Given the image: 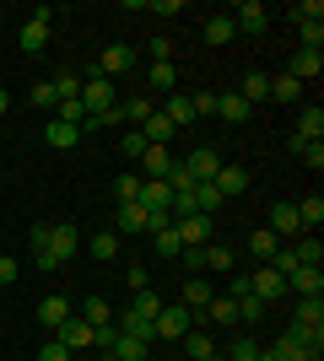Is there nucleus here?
Listing matches in <instances>:
<instances>
[{
  "instance_id": "nucleus-8",
  "label": "nucleus",
  "mask_w": 324,
  "mask_h": 361,
  "mask_svg": "<svg viewBox=\"0 0 324 361\" xmlns=\"http://www.w3.org/2000/svg\"><path fill=\"white\" fill-rule=\"evenodd\" d=\"M270 232H276V238H303V221H297V205L292 200H276V205H270Z\"/></svg>"
},
{
  "instance_id": "nucleus-7",
  "label": "nucleus",
  "mask_w": 324,
  "mask_h": 361,
  "mask_svg": "<svg viewBox=\"0 0 324 361\" xmlns=\"http://www.w3.org/2000/svg\"><path fill=\"white\" fill-rule=\"evenodd\" d=\"M216 167H222V151H216V146H195V151L184 157V173H189L195 183H211Z\"/></svg>"
},
{
  "instance_id": "nucleus-9",
  "label": "nucleus",
  "mask_w": 324,
  "mask_h": 361,
  "mask_svg": "<svg viewBox=\"0 0 324 361\" xmlns=\"http://www.w3.org/2000/svg\"><path fill=\"white\" fill-rule=\"evenodd\" d=\"M287 291H297V297H324V270L319 264H297V270L287 275Z\"/></svg>"
},
{
  "instance_id": "nucleus-14",
  "label": "nucleus",
  "mask_w": 324,
  "mask_h": 361,
  "mask_svg": "<svg viewBox=\"0 0 324 361\" xmlns=\"http://www.w3.org/2000/svg\"><path fill=\"white\" fill-rule=\"evenodd\" d=\"M179 226V243L184 248H205L211 243V216H184V221H173Z\"/></svg>"
},
{
  "instance_id": "nucleus-17",
  "label": "nucleus",
  "mask_w": 324,
  "mask_h": 361,
  "mask_svg": "<svg viewBox=\"0 0 324 361\" xmlns=\"http://www.w3.org/2000/svg\"><path fill=\"white\" fill-rule=\"evenodd\" d=\"M136 205H146V211H168V205H173L168 178H140V200H136Z\"/></svg>"
},
{
  "instance_id": "nucleus-37",
  "label": "nucleus",
  "mask_w": 324,
  "mask_h": 361,
  "mask_svg": "<svg viewBox=\"0 0 324 361\" xmlns=\"http://www.w3.org/2000/svg\"><path fill=\"white\" fill-rule=\"evenodd\" d=\"M184 356H189V361H200V356H216L211 334H205V329H189V334H184Z\"/></svg>"
},
{
  "instance_id": "nucleus-12",
  "label": "nucleus",
  "mask_w": 324,
  "mask_h": 361,
  "mask_svg": "<svg viewBox=\"0 0 324 361\" xmlns=\"http://www.w3.org/2000/svg\"><path fill=\"white\" fill-rule=\"evenodd\" d=\"M65 318H71V297H60V291H49V297L38 302V324H44V329L54 334V329L65 324Z\"/></svg>"
},
{
  "instance_id": "nucleus-29",
  "label": "nucleus",
  "mask_w": 324,
  "mask_h": 361,
  "mask_svg": "<svg viewBox=\"0 0 324 361\" xmlns=\"http://www.w3.org/2000/svg\"><path fill=\"white\" fill-rule=\"evenodd\" d=\"M232 264H238V248H232V243H205V270L232 275Z\"/></svg>"
},
{
  "instance_id": "nucleus-16",
  "label": "nucleus",
  "mask_w": 324,
  "mask_h": 361,
  "mask_svg": "<svg viewBox=\"0 0 324 361\" xmlns=\"http://www.w3.org/2000/svg\"><path fill=\"white\" fill-rule=\"evenodd\" d=\"M103 350H108V361H146V345H140L136 334H119V329L108 334Z\"/></svg>"
},
{
  "instance_id": "nucleus-31",
  "label": "nucleus",
  "mask_w": 324,
  "mask_h": 361,
  "mask_svg": "<svg viewBox=\"0 0 324 361\" xmlns=\"http://www.w3.org/2000/svg\"><path fill=\"white\" fill-rule=\"evenodd\" d=\"M270 97H276V103H303V81H292L287 71L270 75Z\"/></svg>"
},
{
  "instance_id": "nucleus-6",
  "label": "nucleus",
  "mask_w": 324,
  "mask_h": 361,
  "mask_svg": "<svg viewBox=\"0 0 324 361\" xmlns=\"http://www.w3.org/2000/svg\"><path fill=\"white\" fill-rule=\"evenodd\" d=\"M136 60H140V54H136V44H108L103 54H97V75H108V81H114V75H124Z\"/></svg>"
},
{
  "instance_id": "nucleus-52",
  "label": "nucleus",
  "mask_w": 324,
  "mask_h": 361,
  "mask_svg": "<svg viewBox=\"0 0 324 361\" xmlns=\"http://www.w3.org/2000/svg\"><path fill=\"white\" fill-rule=\"evenodd\" d=\"M254 356H260L254 340H232V350H227V361H254Z\"/></svg>"
},
{
  "instance_id": "nucleus-36",
  "label": "nucleus",
  "mask_w": 324,
  "mask_h": 361,
  "mask_svg": "<svg viewBox=\"0 0 324 361\" xmlns=\"http://www.w3.org/2000/svg\"><path fill=\"white\" fill-rule=\"evenodd\" d=\"M152 248H157V259H179V226H162V232H152Z\"/></svg>"
},
{
  "instance_id": "nucleus-13",
  "label": "nucleus",
  "mask_w": 324,
  "mask_h": 361,
  "mask_svg": "<svg viewBox=\"0 0 324 361\" xmlns=\"http://www.w3.org/2000/svg\"><path fill=\"white\" fill-rule=\"evenodd\" d=\"M114 114H119V124H130V130H140V124L157 114L152 97H124V103H114Z\"/></svg>"
},
{
  "instance_id": "nucleus-44",
  "label": "nucleus",
  "mask_w": 324,
  "mask_h": 361,
  "mask_svg": "<svg viewBox=\"0 0 324 361\" xmlns=\"http://www.w3.org/2000/svg\"><path fill=\"white\" fill-rule=\"evenodd\" d=\"M140 151H146V135H140V130H124L119 135V157L124 162H140Z\"/></svg>"
},
{
  "instance_id": "nucleus-20",
  "label": "nucleus",
  "mask_w": 324,
  "mask_h": 361,
  "mask_svg": "<svg viewBox=\"0 0 324 361\" xmlns=\"http://www.w3.org/2000/svg\"><path fill=\"white\" fill-rule=\"evenodd\" d=\"M114 232H152V211L146 205H119V216H114Z\"/></svg>"
},
{
  "instance_id": "nucleus-58",
  "label": "nucleus",
  "mask_w": 324,
  "mask_h": 361,
  "mask_svg": "<svg viewBox=\"0 0 324 361\" xmlns=\"http://www.w3.org/2000/svg\"><path fill=\"white\" fill-rule=\"evenodd\" d=\"M254 361H276V356H270V345H265V350H260V356H254Z\"/></svg>"
},
{
  "instance_id": "nucleus-39",
  "label": "nucleus",
  "mask_w": 324,
  "mask_h": 361,
  "mask_svg": "<svg viewBox=\"0 0 324 361\" xmlns=\"http://www.w3.org/2000/svg\"><path fill=\"white\" fill-rule=\"evenodd\" d=\"M81 318H87V324H92V329H103L108 318H114V307H108L103 297H87V302H81Z\"/></svg>"
},
{
  "instance_id": "nucleus-26",
  "label": "nucleus",
  "mask_w": 324,
  "mask_h": 361,
  "mask_svg": "<svg viewBox=\"0 0 324 361\" xmlns=\"http://www.w3.org/2000/svg\"><path fill=\"white\" fill-rule=\"evenodd\" d=\"M44 140L54 151H71V146H81V124H65V119H49V130H44Z\"/></svg>"
},
{
  "instance_id": "nucleus-47",
  "label": "nucleus",
  "mask_w": 324,
  "mask_h": 361,
  "mask_svg": "<svg viewBox=\"0 0 324 361\" xmlns=\"http://www.w3.org/2000/svg\"><path fill=\"white\" fill-rule=\"evenodd\" d=\"M297 38H303V49H319L324 44V22H297Z\"/></svg>"
},
{
  "instance_id": "nucleus-59",
  "label": "nucleus",
  "mask_w": 324,
  "mask_h": 361,
  "mask_svg": "<svg viewBox=\"0 0 324 361\" xmlns=\"http://www.w3.org/2000/svg\"><path fill=\"white\" fill-rule=\"evenodd\" d=\"M200 361H227V356H200Z\"/></svg>"
},
{
  "instance_id": "nucleus-34",
  "label": "nucleus",
  "mask_w": 324,
  "mask_h": 361,
  "mask_svg": "<svg viewBox=\"0 0 324 361\" xmlns=\"http://www.w3.org/2000/svg\"><path fill=\"white\" fill-rule=\"evenodd\" d=\"M297 221H303V232H319V221H324V200H319V195L297 200Z\"/></svg>"
},
{
  "instance_id": "nucleus-51",
  "label": "nucleus",
  "mask_w": 324,
  "mask_h": 361,
  "mask_svg": "<svg viewBox=\"0 0 324 361\" xmlns=\"http://www.w3.org/2000/svg\"><path fill=\"white\" fill-rule=\"evenodd\" d=\"M146 54H152V65H168V54H173V38H152V44H146Z\"/></svg>"
},
{
  "instance_id": "nucleus-19",
  "label": "nucleus",
  "mask_w": 324,
  "mask_h": 361,
  "mask_svg": "<svg viewBox=\"0 0 324 361\" xmlns=\"http://www.w3.org/2000/svg\"><path fill=\"white\" fill-rule=\"evenodd\" d=\"M200 324H216V329L238 324V302H232V297H211V302L200 307Z\"/></svg>"
},
{
  "instance_id": "nucleus-11",
  "label": "nucleus",
  "mask_w": 324,
  "mask_h": 361,
  "mask_svg": "<svg viewBox=\"0 0 324 361\" xmlns=\"http://www.w3.org/2000/svg\"><path fill=\"white\" fill-rule=\"evenodd\" d=\"M232 27L238 32H270V11H265L260 0H244V6L232 11Z\"/></svg>"
},
{
  "instance_id": "nucleus-3",
  "label": "nucleus",
  "mask_w": 324,
  "mask_h": 361,
  "mask_svg": "<svg viewBox=\"0 0 324 361\" xmlns=\"http://www.w3.org/2000/svg\"><path fill=\"white\" fill-rule=\"evenodd\" d=\"M119 103V97H114V81H108V75H81V108H87V114H108V108Z\"/></svg>"
},
{
  "instance_id": "nucleus-33",
  "label": "nucleus",
  "mask_w": 324,
  "mask_h": 361,
  "mask_svg": "<svg viewBox=\"0 0 324 361\" xmlns=\"http://www.w3.org/2000/svg\"><path fill=\"white\" fill-rule=\"evenodd\" d=\"M54 97H60V103H81V71H60L54 75Z\"/></svg>"
},
{
  "instance_id": "nucleus-45",
  "label": "nucleus",
  "mask_w": 324,
  "mask_h": 361,
  "mask_svg": "<svg viewBox=\"0 0 324 361\" xmlns=\"http://www.w3.org/2000/svg\"><path fill=\"white\" fill-rule=\"evenodd\" d=\"M173 81H179L173 60H168V65H152V92H162V97H168V92H173Z\"/></svg>"
},
{
  "instance_id": "nucleus-60",
  "label": "nucleus",
  "mask_w": 324,
  "mask_h": 361,
  "mask_svg": "<svg viewBox=\"0 0 324 361\" xmlns=\"http://www.w3.org/2000/svg\"><path fill=\"white\" fill-rule=\"evenodd\" d=\"M87 361H108V356H87Z\"/></svg>"
},
{
  "instance_id": "nucleus-18",
  "label": "nucleus",
  "mask_w": 324,
  "mask_h": 361,
  "mask_svg": "<svg viewBox=\"0 0 324 361\" xmlns=\"http://www.w3.org/2000/svg\"><path fill=\"white\" fill-rule=\"evenodd\" d=\"M16 44H22V54H44V49H49V22L28 16V22H22V32H16Z\"/></svg>"
},
{
  "instance_id": "nucleus-46",
  "label": "nucleus",
  "mask_w": 324,
  "mask_h": 361,
  "mask_svg": "<svg viewBox=\"0 0 324 361\" xmlns=\"http://www.w3.org/2000/svg\"><path fill=\"white\" fill-rule=\"evenodd\" d=\"M28 97H32V108H60V97H54V81H38Z\"/></svg>"
},
{
  "instance_id": "nucleus-57",
  "label": "nucleus",
  "mask_w": 324,
  "mask_h": 361,
  "mask_svg": "<svg viewBox=\"0 0 324 361\" xmlns=\"http://www.w3.org/2000/svg\"><path fill=\"white\" fill-rule=\"evenodd\" d=\"M0 114H11V92L0 87Z\"/></svg>"
},
{
  "instance_id": "nucleus-5",
  "label": "nucleus",
  "mask_w": 324,
  "mask_h": 361,
  "mask_svg": "<svg viewBox=\"0 0 324 361\" xmlns=\"http://www.w3.org/2000/svg\"><path fill=\"white\" fill-rule=\"evenodd\" d=\"M248 291H254V297H260L265 307H270V302H281V297H287V275H276L270 264H260V270L248 275Z\"/></svg>"
},
{
  "instance_id": "nucleus-49",
  "label": "nucleus",
  "mask_w": 324,
  "mask_h": 361,
  "mask_svg": "<svg viewBox=\"0 0 324 361\" xmlns=\"http://www.w3.org/2000/svg\"><path fill=\"white\" fill-rule=\"evenodd\" d=\"M179 259H184L189 275H205V248H179Z\"/></svg>"
},
{
  "instance_id": "nucleus-23",
  "label": "nucleus",
  "mask_w": 324,
  "mask_h": 361,
  "mask_svg": "<svg viewBox=\"0 0 324 361\" xmlns=\"http://www.w3.org/2000/svg\"><path fill=\"white\" fill-rule=\"evenodd\" d=\"M173 162H179V157H173L168 146H146V151H140V167H146V178H168Z\"/></svg>"
},
{
  "instance_id": "nucleus-28",
  "label": "nucleus",
  "mask_w": 324,
  "mask_h": 361,
  "mask_svg": "<svg viewBox=\"0 0 324 361\" xmlns=\"http://www.w3.org/2000/svg\"><path fill=\"white\" fill-rule=\"evenodd\" d=\"M276 248H281V238L270 232V226H260V232H248V254L260 259V264H270V259H276Z\"/></svg>"
},
{
  "instance_id": "nucleus-10",
  "label": "nucleus",
  "mask_w": 324,
  "mask_h": 361,
  "mask_svg": "<svg viewBox=\"0 0 324 361\" xmlns=\"http://www.w3.org/2000/svg\"><path fill=\"white\" fill-rule=\"evenodd\" d=\"M211 183H216V195H222V200H232V195H244V189H248V167H238V162H222Z\"/></svg>"
},
{
  "instance_id": "nucleus-21",
  "label": "nucleus",
  "mask_w": 324,
  "mask_h": 361,
  "mask_svg": "<svg viewBox=\"0 0 324 361\" xmlns=\"http://www.w3.org/2000/svg\"><path fill=\"white\" fill-rule=\"evenodd\" d=\"M292 135L324 140V108H319V103H303V108H297V130H292Z\"/></svg>"
},
{
  "instance_id": "nucleus-43",
  "label": "nucleus",
  "mask_w": 324,
  "mask_h": 361,
  "mask_svg": "<svg viewBox=\"0 0 324 361\" xmlns=\"http://www.w3.org/2000/svg\"><path fill=\"white\" fill-rule=\"evenodd\" d=\"M130 313H140V318H157V313H162V297H157L152 286H146V291H136V302H130Z\"/></svg>"
},
{
  "instance_id": "nucleus-30",
  "label": "nucleus",
  "mask_w": 324,
  "mask_h": 361,
  "mask_svg": "<svg viewBox=\"0 0 324 361\" xmlns=\"http://www.w3.org/2000/svg\"><path fill=\"white\" fill-rule=\"evenodd\" d=\"M140 135H146V146H173V135H179V130H173L162 114H152V119L140 124Z\"/></svg>"
},
{
  "instance_id": "nucleus-42",
  "label": "nucleus",
  "mask_w": 324,
  "mask_h": 361,
  "mask_svg": "<svg viewBox=\"0 0 324 361\" xmlns=\"http://www.w3.org/2000/svg\"><path fill=\"white\" fill-rule=\"evenodd\" d=\"M265 313H270V307H265V302L254 297V291H248V297H238V324H260Z\"/></svg>"
},
{
  "instance_id": "nucleus-53",
  "label": "nucleus",
  "mask_w": 324,
  "mask_h": 361,
  "mask_svg": "<svg viewBox=\"0 0 324 361\" xmlns=\"http://www.w3.org/2000/svg\"><path fill=\"white\" fill-rule=\"evenodd\" d=\"M38 361H76V356H71V350H65L60 340H49V345L38 350Z\"/></svg>"
},
{
  "instance_id": "nucleus-25",
  "label": "nucleus",
  "mask_w": 324,
  "mask_h": 361,
  "mask_svg": "<svg viewBox=\"0 0 324 361\" xmlns=\"http://www.w3.org/2000/svg\"><path fill=\"white\" fill-rule=\"evenodd\" d=\"M114 318H119V334H136L140 345H152V340H157V324H152V318L130 313V307H124V313H114Z\"/></svg>"
},
{
  "instance_id": "nucleus-15",
  "label": "nucleus",
  "mask_w": 324,
  "mask_h": 361,
  "mask_svg": "<svg viewBox=\"0 0 324 361\" xmlns=\"http://www.w3.org/2000/svg\"><path fill=\"white\" fill-rule=\"evenodd\" d=\"M319 71H324V54H319V49H297L292 65H287L292 81H319Z\"/></svg>"
},
{
  "instance_id": "nucleus-2",
  "label": "nucleus",
  "mask_w": 324,
  "mask_h": 361,
  "mask_svg": "<svg viewBox=\"0 0 324 361\" xmlns=\"http://www.w3.org/2000/svg\"><path fill=\"white\" fill-rule=\"evenodd\" d=\"M152 324H157V340H184V334L200 324V313H189L184 302H162V313H157Z\"/></svg>"
},
{
  "instance_id": "nucleus-54",
  "label": "nucleus",
  "mask_w": 324,
  "mask_h": 361,
  "mask_svg": "<svg viewBox=\"0 0 324 361\" xmlns=\"http://www.w3.org/2000/svg\"><path fill=\"white\" fill-rule=\"evenodd\" d=\"M146 11H157V16H179V11H184V0H146Z\"/></svg>"
},
{
  "instance_id": "nucleus-55",
  "label": "nucleus",
  "mask_w": 324,
  "mask_h": 361,
  "mask_svg": "<svg viewBox=\"0 0 324 361\" xmlns=\"http://www.w3.org/2000/svg\"><path fill=\"white\" fill-rule=\"evenodd\" d=\"M189 103H195V119H200V114H216V92H195Z\"/></svg>"
},
{
  "instance_id": "nucleus-24",
  "label": "nucleus",
  "mask_w": 324,
  "mask_h": 361,
  "mask_svg": "<svg viewBox=\"0 0 324 361\" xmlns=\"http://www.w3.org/2000/svg\"><path fill=\"white\" fill-rule=\"evenodd\" d=\"M238 97H244L248 108H254V103H270V71H248L244 87H238Z\"/></svg>"
},
{
  "instance_id": "nucleus-4",
  "label": "nucleus",
  "mask_w": 324,
  "mask_h": 361,
  "mask_svg": "<svg viewBox=\"0 0 324 361\" xmlns=\"http://www.w3.org/2000/svg\"><path fill=\"white\" fill-rule=\"evenodd\" d=\"M54 340H60L71 356H81V350H92V345H97V329L87 324V318H65L60 329H54Z\"/></svg>"
},
{
  "instance_id": "nucleus-1",
  "label": "nucleus",
  "mask_w": 324,
  "mask_h": 361,
  "mask_svg": "<svg viewBox=\"0 0 324 361\" xmlns=\"http://www.w3.org/2000/svg\"><path fill=\"white\" fill-rule=\"evenodd\" d=\"M76 248H81L76 226H65V221L60 226H32V264H38V270H60Z\"/></svg>"
},
{
  "instance_id": "nucleus-56",
  "label": "nucleus",
  "mask_w": 324,
  "mask_h": 361,
  "mask_svg": "<svg viewBox=\"0 0 324 361\" xmlns=\"http://www.w3.org/2000/svg\"><path fill=\"white\" fill-rule=\"evenodd\" d=\"M124 281H130V291H146V286H152V275L140 270V264H130V275H124Z\"/></svg>"
},
{
  "instance_id": "nucleus-27",
  "label": "nucleus",
  "mask_w": 324,
  "mask_h": 361,
  "mask_svg": "<svg viewBox=\"0 0 324 361\" xmlns=\"http://www.w3.org/2000/svg\"><path fill=\"white\" fill-rule=\"evenodd\" d=\"M211 297H216V291H211V281H205V275H189V281H184V297H179V302H184L189 313H200V307H205Z\"/></svg>"
},
{
  "instance_id": "nucleus-61",
  "label": "nucleus",
  "mask_w": 324,
  "mask_h": 361,
  "mask_svg": "<svg viewBox=\"0 0 324 361\" xmlns=\"http://www.w3.org/2000/svg\"><path fill=\"white\" fill-rule=\"evenodd\" d=\"M146 361H152V356H146Z\"/></svg>"
},
{
  "instance_id": "nucleus-48",
  "label": "nucleus",
  "mask_w": 324,
  "mask_h": 361,
  "mask_svg": "<svg viewBox=\"0 0 324 361\" xmlns=\"http://www.w3.org/2000/svg\"><path fill=\"white\" fill-rule=\"evenodd\" d=\"M297 157H303V162L319 173V167H324V140H303V151H297Z\"/></svg>"
},
{
  "instance_id": "nucleus-35",
  "label": "nucleus",
  "mask_w": 324,
  "mask_h": 361,
  "mask_svg": "<svg viewBox=\"0 0 324 361\" xmlns=\"http://www.w3.org/2000/svg\"><path fill=\"white\" fill-rule=\"evenodd\" d=\"M292 254H297V264H324V243L313 238V232H303V238L292 243Z\"/></svg>"
},
{
  "instance_id": "nucleus-40",
  "label": "nucleus",
  "mask_w": 324,
  "mask_h": 361,
  "mask_svg": "<svg viewBox=\"0 0 324 361\" xmlns=\"http://www.w3.org/2000/svg\"><path fill=\"white\" fill-rule=\"evenodd\" d=\"M114 200H119V205H136L140 200V178L136 173H119V178H114Z\"/></svg>"
},
{
  "instance_id": "nucleus-22",
  "label": "nucleus",
  "mask_w": 324,
  "mask_h": 361,
  "mask_svg": "<svg viewBox=\"0 0 324 361\" xmlns=\"http://www.w3.org/2000/svg\"><path fill=\"white\" fill-rule=\"evenodd\" d=\"M248 114H254V108H248L238 92H216V119H227V124H248Z\"/></svg>"
},
{
  "instance_id": "nucleus-32",
  "label": "nucleus",
  "mask_w": 324,
  "mask_h": 361,
  "mask_svg": "<svg viewBox=\"0 0 324 361\" xmlns=\"http://www.w3.org/2000/svg\"><path fill=\"white\" fill-rule=\"evenodd\" d=\"M232 38H238V27H232V16H211V22H205V44H211V49L232 44Z\"/></svg>"
},
{
  "instance_id": "nucleus-50",
  "label": "nucleus",
  "mask_w": 324,
  "mask_h": 361,
  "mask_svg": "<svg viewBox=\"0 0 324 361\" xmlns=\"http://www.w3.org/2000/svg\"><path fill=\"white\" fill-rule=\"evenodd\" d=\"M16 281H22V264L11 254H0V286H16Z\"/></svg>"
},
{
  "instance_id": "nucleus-38",
  "label": "nucleus",
  "mask_w": 324,
  "mask_h": 361,
  "mask_svg": "<svg viewBox=\"0 0 324 361\" xmlns=\"http://www.w3.org/2000/svg\"><path fill=\"white\" fill-rule=\"evenodd\" d=\"M87 248H92V259L103 264V259L119 254V232H92V243H87Z\"/></svg>"
},
{
  "instance_id": "nucleus-41",
  "label": "nucleus",
  "mask_w": 324,
  "mask_h": 361,
  "mask_svg": "<svg viewBox=\"0 0 324 361\" xmlns=\"http://www.w3.org/2000/svg\"><path fill=\"white\" fill-rule=\"evenodd\" d=\"M195 211H200V216H216V211H222V195H216V183H195Z\"/></svg>"
}]
</instances>
